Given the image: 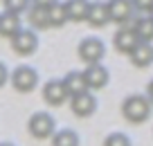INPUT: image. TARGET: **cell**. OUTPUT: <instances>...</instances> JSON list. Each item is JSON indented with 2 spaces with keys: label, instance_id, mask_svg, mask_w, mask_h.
I'll return each instance as SVG.
<instances>
[{
  "label": "cell",
  "instance_id": "cell-1",
  "mask_svg": "<svg viewBox=\"0 0 153 146\" xmlns=\"http://www.w3.org/2000/svg\"><path fill=\"white\" fill-rule=\"evenodd\" d=\"M153 104L149 101L146 94H128L122 101V117L128 124H144L151 117Z\"/></svg>",
  "mask_w": 153,
  "mask_h": 146
},
{
  "label": "cell",
  "instance_id": "cell-2",
  "mask_svg": "<svg viewBox=\"0 0 153 146\" xmlns=\"http://www.w3.org/2000/svg\"><path fill=\"white\" fill-rule=\"evenodd\" d=\"M76 54H79V59H81L86 65H97V63H101V59L106 56V47L97 36H88V38H83V41L79 43Z\"/></svg>",
  "mask_w": 153,
  "mask_h": 146
},
{
  "label": "cell",
  "instance_id": "cell-3",
  "mask_svg": "<svg viewBox=\"0 0 153 146\" xmlns=\"http://www.w3.org/2000/svg\"><path fill=\"white\" fill-rule=\"evenodd\" d=\"M27 130L36 139H48L56 133V124H54V117L50 113H34L27 122Z\"/></svg>",
  "mask_w": 153,
  "mask_h": 146
},
{
  "label": "cell",
  "instance_id": "cell-4",
  "mask_svg": "<svg viewBox=\"0 0 153 146\" xmlns=\"http://www.w3.org/2000/svg\"><path fill=\"white\" fill-rule=\"evenodd\" d=\"M9 81L14 85V90H18V92H32L38 85V72L29 65H18L11 72Z\"/></svg>",
  "mask_w": 153,
  "mask_h": 146
},
{
  "label": "cell",
  "instance_id": "cell-5",
  "mask_svg": "<svg viewBox=\"0 0 153 146\" xmlns=\"http://www.w3.org/2000/svg\"><path fill=\"white\" fill-rule=\"evenodd\" d=\"M108 16H110V23H120L126 25L131 18L135 16V7H133V0H108Z\"/></svg>",
  "mask_w": 153,
  "mask_h": 146
},
{
  "label": "cell",
  "instance_id": "cell-6",
  "mask_svg": "<svg viewBox=\"0 0 153 146\" xmlns=\"http://www.w3.org/2000/svg\"><path fill=\"white\" fill-rule=\"evenodd\" d=\"M38 47V38L32 29H20L14 38H11V50L20 56H29V54L36 52Z\"/></svg>",
  "mask_w": 153,
  "mask_h": 146
},
{
  "label": "cell",
  "instance_id": "cell-7",
  "mask_svg": "<svg viewBox=\"0 0 153 146\" xmlns=\"http://www.w3.org/2000/svg\"><path fill=\"white\" fill-rule=\"evenodd\" d=\"M137 43H140L137 34H135L131 27H126V25H122L113 36V45H115V50L120 54H131L135 47H137Z\"/></svg>",
  "mask_w": 153,
  "mask_h": 146
},
{
  "label": "cell",
  "instance_id": "cell-8",
  "mask_svg": "<svg viewBox=\"0 0 153 146\" xmlns=\"http://www.w3.org/2000/svg\"><path fill=\"white\" fill-rule=\"evenodd\" d=\"M70 108H72V113H74L76 117H90V115L97 110L95 94H90V92L86 90V92H81V94L70 97Z\"/></svg>",
  "mask_w": 153,
  "mask_h": 146
},
{
  "label": "cell",
  "instance_id": "cell-9",
  "mask_svg": "<svg viewBox=\"0 0 153 146\" xmlns=\"http://www.w3.org/2000/svg\"><path fill=\"white\" fill-rule=\"evenodd\" d=\"M83 79H86V85L88 90H101L108 85V70H106L101 63H97V65H86V70H83Z\"/></svg>",
  "mask_w": 153,
  "mask_h": 146
},
{
  "label": "cell",
  "instance_id": "cell-10",
  "mask_svg": "<svg viewBox=\"0 0 153 146\" xmlns=\"http://www.w3.org/2000/svg\"><path fill=\"white\" fill-rule=\"evenodd\" d=\"M65 99H68V92H65V88H63V81L50 79L48 83L43 85V101L48 106L56 108V106L65 104Z\"/></svg>",
  "mask_w": 153,
  "mask_h": 146
},
{
  "label": "cell",
  "instance_id": "cell-11",
  "mask_svg": "<svg viewBox=\"0 0 153 146\" xmlns=\"http://www.w3.org/2000/svg\"><path fill=\"white\" fill-rule=\"evenodd\" d=\"M86 23L90 27H106L110 23V16H108V5L101 2V0H95L90 2L88 7V16H86Z\"/></svg>",
  "mask_w": 153,
  "mask_h": 146
},
{
  "label": "cell",
  "instance_id": "cell-12",
  "mask_svg": "<svg viewBox=\"0 0 153 146\" xmlns=\"http://www.w3.org/2000/svg\"><path fill=\"white\" fill-rule=\"evenodd\" d=\"M126 27L133 29L140 41H144V43L153 41V18L151 16H133V18L126 23Z\"/></svg>",
  "mask_w": 153,
  "mask_h": 146
},
{
  "label": "cell",
  "instance_id": "cell-13",
  "mask_svg": "<svg viewBox=\"0 0 153 146\" xmlns=\"http://www.w3.org/2000/svg\"><path fill=\"white\" fill-rule=\"evenodd\" d=\"M128 56H131V63H133L135 67L144 70V67L153 65V45H151V43L140 41V43H137V47H135V50L128 54Z\"/></svg>",
  "mask_w": 153,
  "mask_h": 146
},
{
  "label": "cell",
  "instance_id": "cell-14",
  "mask_svg": "<svg viewBox=\"0 0 153 146\" xmlns=\"http://www.w3.org/2000/svg\"><path fill=\"white\" fill-rule=\"evenodd\" d=\"M61 81H63V88H65L68 97H74V94H81V92H86V90H88L86 79H83V72L72 70V72H68Z\"/></svg>",
  "mask_w": 153,
  "mask_h": 146
},
{
  "label": "cell",
  "instance_id": "cell-15",
  "mask_svg": "<svg viewBox=\"0 0 153 146\" xmlns=\"http://www.w3.org/2000/svg\"><path fill=\"white\" fill-rule=\"evenodd\" d=\"M20 29H23V25H20L18 14H11V11H2V14H0V36L14 38Z\"/></svg>",
  "mask_w": 153,
  "mask_h": 146
},
{
  "label": "cell",
  "instance_id": "cell-16",
  "mask_svg": "<svg viewBox=\"0 0 153 146\" xmlns=\"http://www.w3.org/2000/svg\"><path fill=\"white\" fill-rule=\"evenodd\" d=\"M63 5H65V11H68V20H74V23L86 20L88 7H90L88 0H65Z\"/></svg>",
  "mask_w": 153,
  "mask_h": 146
},
{
  "label": "cell",
  "instance_id": "cell-17",
  "mask_svg": "<svg viewBox=\"0 0 153 146\" xmlns=\"http://www.w3.org/2000/svg\"><path fill=\"white\" fill-rule=\"evenodd\" d=\"M27 18H29V25L34 29H48L50 27V18H48V9L45 7L32 5L27 9Z\"/></svg>",
  "mask_w": 153,
  "mask_h": 146
},
{
  "label": "cell",
  "instance_id": "cell-18",
  "mask_svg": "<svg viewBox=\"0 0 153 146\" xmlns=\"http://www.w3.org/2000/svg\"><path fill=\"white\" fill-rule=\"evenodd\" d=\"M48 18H50V27H63L68 23V11L63 2H54V5L48 7Z\"/></svg>",
  "mask_w": 153,
  "mask_h": 146
},
{
  "label": "cell",
  "instance_id": "cell-19",
  "mask_svg": "<svg viewBox=\"0 0 153 146\" xmlns=\"http://www.w3.org/2000/svg\"><path fill=\"white\" fill-rule=\"evenodd\" d=\"M52 146H79V135L72 128H61L52 135Z\"/></svg>",
  "mask_w": 153,
  "mask_h": 146
},
{
  "label": "cell",
  "instance_id": "cell-20",
  "mask_svg": "<svg viewBox=\"0 0 153 146\" xmlns=\"http://www.w3.org/2000/svg\"><path fill=\"white\" fill-rule=\"evenodd\" d=\"M5 2V11H11V14H23V11L29 9L32 0H2Z\"/></svg>",
  "mask_w": 153,
  "mask_h": 146
},
{
  "label": "cell",
  "instance_id": "cell-21",
  "mask_svg": "<svg viewBox=\"0 0 153 146\" xmlns=\"http://www.w3.org/2000/svg\"><path fill=\"white\" fill-rule=\"evenodd\" d=\"M104 146H131V139L124 133H110L104 139Z\"/></svg>",
  "mask_w": 153,
  "mask_h": 146
},
{
  "label": "cell",
  "instance_id": "cell-22",
  "mask_svg": "<svg viewBox=\"0 0 153 146\" xmlns=\"http://www.w3.org/2000/svg\"><path fill=\"white\" fill-rule=\"evenodd\" d=\"M135 11H151L153 9V0H133Z\"/></svg>",
  "mask_w": 153,
  "mask_h": 146
},
{
  "label": "cell",
  "instance_id": "cell-23",
  "mask_svg": "<svg viewBox=\"0 0 153 146\" xmlns=\"http://www.w3.org/2000/svg\"><path fill=\"white\" fill-rule=\"evenodd\" d=\"M9 76L11 74H9V70H7V65H5V63H0V88L9 81Z\"/></svg>",
  "mask_w": 153,
  "mask_h": 146
},
{
  "label": "cell",
  "instance_id": "cell-24",
  "mask_svg": "<svg viewBox=\"0 0 153 146\" xmlns=\"http://www.w3.org/2000/svg\"><path fill=\"white\" fill-rule=\"evenodd\" d=\"M54 2H56V0H32V5H36V7H45V9H48L50 5H54Z\"/></svg>",
  "mask_w": 153,
  "mask_h": 146
},
{
  "label": "cell",
  "instance_id": "cell-25",
  "mask_svg": "<svg viewBox=\"0 0 153 146\" xmlns=\"http://www.w3.org/2000/svg\"><path fill=\"white\" fill-rule=\"evenodd\" d=\"M146 97H149V101L153 104V81H149V85H146Z\"/></svg>",
  "mask_w": 153,
  "mask_h": 146
},
{
  "label": "cell",
  "instance_id": "cell-26",
  "mask_svg": "<svg viewBox=\"0 0 153 146\" xmlns=\"http://www.w3.org/2000/svg\"><path fill=\"white\" fill-rule=\"evenodd\" d=\"M0 146H16V144H11V142H0Z\"/></svg>",
  "mask_w": 153,
  "mask_h": 146
},
{
  "label": "cell",
  "instance_id": "cell-27",
  "mask_svg": "<svg viewBox=\"0 0 153 146\" xmlns=\"http://www.w3.org/2000/svg\"><path fill=\"white\" fill-rule=\"evenodd\" d=\"M149 16H151V18H153V9H151V11H149Z\"/></svg>",
  "mask_w": 153,
  "mask_h": 146
}]
</instances>
